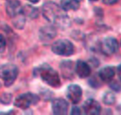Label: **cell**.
Returning <instances> with one entry per match:
<instances>
[{"label":"cell","mask_w":121,"mask_h":115,"mask_svg":"<svg viewBox=\"0 0 121 115\" xmlns=\"http://www.w3.org/2000/svg\"><path fill=\"white\" fill-rule=\"evenodd\" d=\"M43 18L57 27L66 29L70 24V19L60 6L53 2H46L41 9Z\"/></svg>","instance_id":"cell-1"},{"label":"cell","mask_w":121,"mask_h":115,"mask_svg":"<svg viewBox=\"0 0 121 115\" xmlns=\"http://www.w3.org/2000/svg\"><path fill=\"white\" fill-rule=\"evenodd\" d=\"M34 74L36 77L40 78L43 82L52 87L58 88L61 85L57 71L47 63H43L41 66L35 68Z\"/></svg>","instance_id":"cell-2"},{"label":"cell","mask_w":121,"mask_h":115,"mask_svg":"<svg viewBox=\"0 0 121 115\" xmlns=\"http://www.w3.org/2000/svg\"><path fill=\"white\" fill-rule=\"evenodd\" d=\"M19 75V69L14 64H5L0 66V79L5 87H9L14 84Z\"/></svg>","instance_id":"cell-3"},{"label":"cell","mask_w":121,"mask_h":115,"mask_svg":"<svg viewBox=\"0 0 121 115\" xmlns=\"http://www.w3.org/2000/svg\"><path fill=\"white\" fill-rule=\"evenodd\" d=\"M51 50L56 55L60 56H70L74 53V45L68 39H59L53 43Z\"/></svg>","instance_id":"cell-4"},{"label":"cell","mask_w":121,"mask_h":115,"mask_svg":"<svg viewBox=\"0 0 121 115\" xmlns=\"http://www.w3.org/2000/svg\"><path fill=\"white\" fill-rule=\"evenodd\" d=\"M39 100L40 98L37 94L31 92H26L18 95L14 102V104L17 108L26 110L31 105L36 104Z\"/></svg>","instance_id":"cell-5"},{"label":"cell","mask_w":121,"mask_h":115,"mask_svg":"<svg viewBox=\"0 0 121 115\" xmlns=\"http://www.w3.org/2000/svg\"><path fill=\"white\" fill-rule=\"evenodd\" d=\"M99 50L105 55H112L119 50L118 41L115 37H106L100 42Z\"/></svg>","instance_id":"cell-6"},{"label":"cell","mask_w":121,"mask_h":115,"mask_svg":"<svg viewBox=\"0 0 121 115\" xmlns=\"http://www.w3.org/2000/svg\"><path fill=\"white\" fill-rule=\"evenodd\" d=\"M69 102L63 98H56L52 100L51 108L53 114L66 115L69 111Z\"/></svg>","instance_id":"cell-7"},{"label":"cell","mask_w":121,"mask_h":115,"mask_svg":"<svg viewBox=\"0 0 121 115\" xmlns=\"http://www.w3.org/2000/svg\"><path fill=\"white\" fill-rule=\"evenodd\" d=\"M82 88L76 84L70 85L66 90V97L73 104H78L82 99Z\"/></svg>","instance_id":"cell-8"},{"label":"cell","mask_w":121,"mask_h":115,"mask_svg":"<svg viewBox=\"0 0 121 115\" xmlns=\"http://www.w3.org/2000/svg\"><path fill=\"white\" fill-rule=\"evenodd\" d=\"M57 36V31L55 26L47 25L39 30V38L43 43H48Z\"/></svg>","instance_id":"cell-9"},{"label":"cell","mask_w":121,"mask_h":115,"mask_svg":"<svg viewBox=\"0 0 121 115\" xmlns=\"http://www.w3.org/2000/svg\"><path fill=\"white\" fill-rule=\"evenodd\" d=\"M83 109L86 114L98 115L101 112L100 104L93 99H88L83 104Z\"/></svg>","instance_id":"cell-10"},{"label":"cell","mask_w":121,"mask_h":115,"mask_svg":"<svg viewBox=\"0 0 121 115\" xmlns=\"http://www.w3.org/2000/svg\"><path fill=\"white\" fill-rule=\"evenodd\" d=\"M75 73L80 78H86L90 76L91 68L88 63L82 60H78L75 65Z\"/></svg>","instance_id":"cell-11"},{"label":"cell","mask_w":121,"mask_h":115,"mask_svg":"<svg viewBox=\"0 0 121 115\" xmlns=\"http://www.w3.org/2000/svg\"><path fill=\"white\" fill-rule=\"evenodd\" d=\"M115 75V68L114 66H107L103 67L98 72V77L105 83H109L112 81Z\"/></svg>","instance_id":"cell-12"},{"label":"cell","mask_w":121,"mask_h":115,"mask_svg":"<svg viewBox=\"0 0 121 115\" xmlns=\"http://www.w3.org/2000/svg\"><path fill=\"white\" fill-rule=\"evenodd\" d=\"M63 76L66 79H72L75 73V65L72 61H63L60 64Z\"/></svg>","instance_id":"cell-13"},{"label":"cell","mask_w":121,"mask_h":115,"mask_svg":"<svg viewBox=\"0 0 121 115\" xmlns=\"http://www.w3.org/2000/svg\"><path fill=\"white\" fill-rule=\"evenodd\" d=\"M22 7L19 0H7L6 12L11 18L22 12Z\"/></svg>","instance_id":"cell-14"},{"label":"cell","mask_w":121,"mask_h":115,"mask_svg":"<svg viewBox=\"0 0 121 115\" xmlns=\"http://www.w3.org/2000/svg\"><path fill=\"white\" fill-rule=\"evenodd\" d=\"M82 1L83 0H61L60 6L66 12L69 10L76 11L80 8Z\"/></svg>","instance_id":"cell-15"},{"label":"cell","mask_w":121,"mask_h":115,"mask_svg":"<svg viewBox=\"0 0 121 115\" xmlns=\"http://www.w3.org/2000/svg\"><path fill=\"white\" fill-rule=\"evenodd\" d=\"M22 12L26 18H29L31 19H36L39 15V9L30 4H26L25 6L22 7Z\"/></svg>","instance_id":"cell-16"},{"label":"cell","mask_w":121,"mask_h":115,"mask_svg":"<svg viewBox=\"0 0 121 115\" xmlns=\"http://www.w3.org/2000/svg\"><path fill=\"white\" fill-rule=\"evenodd\" d=\"M13 25L15 28L18 29H22L24 27L25 23H26V17L23 14L22 12L17 14L14 16L12 17Z\"/></svg>","instance_id":"cell-17"},{"label":"cell","mask_w":121,"mask_h":115,"mask_svg":"<svg viewBox=\"0 0 121 115\" xmlns=\"http://www.w3.org/2000/svg\"><path fill=\"white\" fill-rule=\"evenodd\" d=\"M116 102L115 95L111 92H106L103 96V102L108 106L113 105Z\"/></svg>","instance_id":"cell-18"},{"label":"cell","mask_w":121,"mask_h":115,"mask_svg":"<svg viewBox=\"0 0 121 115\" xmlns=\"http://www.w3.org/2000/svg\"><path fill=\"white\" fill-rule=\"evenodd\" d=\"M88 83L91 87L95 88V89H98L102 87V80L100 79L98 75V76L95 75V76L91 77L88 81Z\"/></svg>","instance_id":"cell-19"},{"label":"cell","mask_w":121,"mask_h":115,"mask_svg":"<svg viewBox=\"0 0 121 115\" xmlns=\"http://www.w3.org/2000/svg\"><path fill=\"white\" fill-rule=\"evenodd\" d=\"M12 95L8 92H4L0 95V102L3 104H9L12 102Z\"/></svg>","instance_id":"cell-20"},{"label":"cell","mask_w":121,"mask_h":115,"mask_svg":"<svg viewBox=\"0 0 121 115\" xmlns=\"http://www.w3.org/2000/svg\"><path fill=\"white\" fill-rule=\"evenodd\" d=\"M109 87L110 88L115 92H121V84H120L119 82L116 80H112L109 82Z\"/></svg>","instance_id":"cell-21"},{"label":"cell","mask_w":121,"mask_h":115,"mask_svg":"<svg viewBox=\"0 0 121 115\" xmlns=\"http://www.w3.org/2000/svg\"><path fill=\"white\" fill-rule=\"evenodd\" d=\"M7 46V42L4 36L0 33V53H2L5 51Z\"/></svg>","instance_id":"cell-22"},{"label":"cell","mask_w":121,"mask_h":115,"mask_svg":"<svg viewBox=\"0 0 121 115\" xmlns=\"http://www.w3.org/2000/svg\"><path fill=\"white\" fill-rule=\"evenodd\" d=\"M119 1L120 0H102L103 3L108 6L114 5V4H117V2H119Z\"/></svg>","instance_id":"cell-23"},{"label":"cell","mask_w":121,"mask_h":115,"mask_svg":"<svg viewBox=\"0 0 121 115\" xmlns=\"http://www.w3.org/2000/svg\"><path fill=\"white\" fill-rule=\"evenodd\" d=\"M81 114V109L77 107V106H74L72 107L71 111V114L72 115H77V114Z\"/></svg>","instance_id":"cell-24"},{"label":"cell","mask_w":121,"mask_h":115,"mask_svg":"<svg viewBox=\"0 0 121 115\" xmlns=\"http://www.w3.org/2000/svg\"><path fill=\"white\" fill-rule=\"evenodd\" d=\"M117 77L121 82V63L117 68Z\"/></svg>","instance_id":"cell-25"},{"label":"cell","mask_w":121,"mask_h":115,"mask_svg":"<svg viewBox=\"0 0 121 115\" xmlns=\"http://www.w3.org/2000/svg\"><path fill=\"white\" fill-rule=\"evenodd\" d=\"M28 1L29 2H31V3H32V4H37L40 0H28Z\"/></svg>","instance_id":"cell-26"},{"label":"cell","mask_w":121,"mask_h":115,"mask_svg":"<svg viewBox=\"0 0 121 115\" xmlns=\"http://www.w3.org/2000/svg\"><path fill=\"white\" fill-rule=\"evenodd\" d=\"M88 1H90V2H97L98 0H88Z\"/></svg>","instance_id":"cell-27"},{"label":"cell","mask_w":121,"mask_h":115,"mask_svg":"<svg viewBox=\"0 0 121 115\" xmlns=\"http://www.w3.org/2000/svg\"><path fill=\"white\" fill-rule=\"evenodd\" d=\"M120 45H121V40H120Z\"/></svg>","instance_id":"cell-28"}]
</instances>
